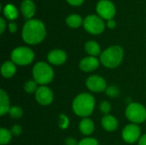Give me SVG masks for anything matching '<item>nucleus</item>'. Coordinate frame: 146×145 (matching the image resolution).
I'll use <instances>...</instances> for the list:
<instances>
[{
	"instance_id": "nucleus-5",
	"label": "nucleus",
	"mask_w": 146,
	"mask_h": 145,
	"mask_svg": "<svg viewBox=\"0 0 146 145\" xmlns=\"http://www.w3.org/2000/svg\"><path fill=\"white\" fill-rule=\"evenodd\" d=\"M11 61L19 66H27L34 60V52L28 47L21 46L14 49L10 54Z\"/></svg>"
},
{
	"instance_id": "nucleus-13",
	"label": "nucleus",
	"mask_w": 146,
	"mask_h": 145,
	"mask_svg": "<svg viewBox=\"0 0 146 145\" xmlns=\"http://www.w3.org/2000/svg\"><path fill=\"white\" fill-rule=\"evenodd\" d=\"M47 60L52 65H62L67 61V54L62 50H52L48 53Z\"/></svg>"
},
{
	"instance_id": "nucleus-25",
	"label": "nucleus",
	"mask_w": 146,
	"mask_h": 145,
	"mask_svg": "<svg viewBox=\"0 0 146 145\" xmlns=\"http://www.w3.org/2000/svg\"><path fill=\"white\" fill-rule=\"evenodd\" d=\"M106 95L110 97L115 98V97H118L120 95V90L117 86L115 85H110L107 87L106 91Z\"/></svg>"
},
{
	"instance_id": "nucleus-2",
	"label": "nucleus",
	"mask_w": 146,
	"mask_h": 145,
	"mask_svg": "<svg viewBox=\"0 0 146 145\" xmlns=\"http://www.w3.org/2000/svg\"><path fill=\"white\" fill-rule=\"evenodd\" d=\"M95 108V98L92 95L84 92L79 94L72 103L74 113L80 116L87 118L90 116Z\"/></svg>"
},
{
	"instance_id": "nucleus-20",
	"label": "nucleus",
	"mask_w": 146,
	"mask_h": 145,
	"mask_svg": "<svg viewBox=\"0 0 146 145\" xmlns=\"http://www.w3.org/2000/svg\"><path fill=\"white\" fill-rule=\"evenodd\" d=\"M66 23L68 26L72 28H77L82 24V18L79 15H70L66 19Z\"/></svg>"
},
{
	"instance_id": "nucleus-30",
	"label": "nucleus",
	"mask_w": 146,
	"mask_h": 145,
	"mask_svg": "<svg viewBox=\"0 0 146 145\" xmlns=\"http://www.w3.org/2000/svg\"><path fill=\"white\" fill-rule=\"evenodd\" d=\"M65 145H78L77 141L74 138H68L65 140Z\"/></svg>"
},
{
	"instance_id": "nucleus-18",
	"label": "nucleus",
	"mask_w": 146,
	"mask_h": 145,
	"mask_svg": "<svg viewBox=\"0 0 146 145\" xmlns=\"http://www.w3.org/2000/svg\"><path fill=\"white\" fill-rule=\"evenodd\" d=\"M21 10L25 18H32L35 13V5L32 0H24L21 5Z\"/></svg>"
},
{
	"instance_id": "nucleus-21",
	"label": "nucleus",
	"mask_w": 146,
	"mask_h": 145,
	"mask_svg": "<svg viewBox=\"0 0 146 145\" xmlns=\"http://www.w3.org/2000/svg\"><path fill=\"white\" fill-rule=\"evenodd\" d=\"M3 14L9 20H15L18 17V11L11 3L6 4V6L3 8Z\"/></svg>"
},
{
	"instance_id": "nucleus-35",
	"label": "nucleus",
	"mask_w": 146,
	"mask_h": 145,
	"mask_svg": "<svg viewBox=\"0 0 146 145\" xmlns=\"http://www.w3.org/2000/svg\"><path fill=\"white\" fill-rule=\"evenodd\" d=\"M107 26H108V27H109V28H111V29H113V28H115V26H116V23H115V21L113 19H111V20L108 21Z\"/></svg>"
},
{
	"instance_id": "nucleus-19",
	"label": "nucleus",
	"mask_w": 146,
	"mask_h": 145,
	"mask_svg": "<svg viewBox=\"0 0 146 145\" xmlns=\"http://www.w3.org/2000/svg\"><path fill=\"white\" fill-rule=\"evenodd\" d=\"M85 50L90 56L96 57L101 55V48L99 44L95 41H88L85 44Z\"/></svg>"
},
{
	"instance_id": "nucleus-26",
	"label": "nucleus",
	"mask_w": 146,
	"mask_h": 145,
	"mask_svg": "<svg viewBox=\"0 0 146 145\" xmlns=\"http://www.w3.org/2000/svg\"><path fill=\"white\" fill-rule=\"evenodd\" d=\"M58 126L62 129H67L69 126V119L66 115L62 114V115H59V117H58Z\"/></svg>"
},
{
	"instance_id": "nucleus-4",
	"label": "nucleus",
	"mask_w": 146,
	"mask_h": 145,
	"mask_svg": "<svg viewBox=\"0 0 146 145\" xmlns=\"http://www.w3.org/2000/svg\"><path fill=\"white\" fill-rule=\"evenodd\" d=\"M33 80L40 85H47L52 82L54 79V70L50 64L44 62H37L32 70Z\"/></svg>"
},
{
	"instance_id": "nucleus-15",
	"label": "nucleus",
	"mask_w": 146,
	"mask_h": 145,
	"mask_svg": "<svg viewBox=\"0 0 146 145\" xmlns=\"http://www.w3.org/2000/svg\"><path fill=\"white\" fill-rule=\"evenodd\" d=\"M79 129L81 134L85 136H89L94 132L95 129L94 122L89 118H83L80 122Z\"/></svg>"
},
{
	"instance_id": "nucleus-6",
	"label": "nucleus",
	"mask_w": 146,
	"mask_h": 145,
	"mask_svg": "<svg viewBox=\"0 0 146 145\" xmlns=\"http://www.w3.org/2000/svg\"><path fill=\"white\" fill-rule=\"evenodd\" d=\"M125 115L127 120L133 124H141L146 121L145 107L139 103H128Z\"/></svg>"
},
{
	"instance_id": "nucleus-29",
	"label": "nucleus",
	"mask_w": 146,
	"mask_h": 145,
	"mask_svg": "<svg viewBox=\"0 0 146 145\" xmlns=\"http://www.w3.org/2000/svg\"><path fill=\"white\" fill-rule=\"evenodd\" d=\"M10 132H11L13 136H19L22 132V128L19 125H15V126H12Z\"/></svg>"
},
{
	"instance_id": "nucleus-33",
	"label": "nucleus",
	"mask_w": 146,
	"mask_h": 145,
	"mask_svg": "<svg viewBox=\"0 0 146 145\" xmlns=\"http://www.w3.org/2000/svg\"><path fill=\"white\" fill-rule=\"evenodd\" d=\"M138 145H146V134H144L140 137L138 141Z\"/></svg>"
},
{
	"instance_id": "nucleus-9",
	"label": "nucleus",
	"mask_w": 146,
	"mask_h": 145,
	"mask_svg": "<svg viewBox=\"0 0 146 145\" xmlns=\"http://www.w3.org/2000/svg\"><path fill=\"white\" fill-rule=\"evenodd\" d=\"M86 85L87 89L95 93L105 91L107 89L106 80L99 75H92L86 79Z\"/></svg>"
},
{
	"instance_id": "nucleus-10",
	"label": "nucleus",
	"mask_w": 146,
	"mask_h": 145,
	"mask_svg": "<svg viewBox=\"0 0 146 145\" xmlns=\"http://www.w3.org/2000/svg\"><path fill=\"white\" fill-rule=\"evenodd\" d=\"M97 12L101 18L110 21L115 15V7L109 0H101L97 4Z\"/></svg>"
},
{
	"instance_id": "nucleus-7",
	"label": "nucleus",
	"mask_w": 146,
	"mask_h": 145,
	"mask_svg": "<svg viewBox=\"0 0 146 145\" xmlns=\"http://www.w3.org/2000/svg\"><path fill=\"white\" fill-rule=\"evenodd\" d=\"M83 26L86 32L91 34H100L104 31L105 25L104 21L98 15H91L83 21Z\"/></svg>"
},
{
	"instance_id": "nucleus-23",
	"label": "nucleus",
	"mask_w": 146,
	"mask_h": 145,
	"mask_svg": "<svg viewBox=\"0 0 146 145\" xmlns=\"http://www.w3.org/2000/svg\"><path fill=\"white\" fill-rule=\"evenodd\" d=\"M8 114L10 115V117L12 119L17 120V119L21 118V116L23 115V110L19 106H11Z\"/></svg>"
},
{
	"instance_id": "nucleus-16",
	"label": "nucleus",
	"mask_w": 146,
	"mask_h": 145,
	"mask_svg": "<svg viewBox=\"0 0 146 145\" xmlns=\"http://www.w3.org/2000/svg\"><path fill=\"white\" fill-rule=\"evenodd\" d=\"M16 73V66L12 61H6L2 64L1 73L3 78L10 79Z\"/></svg>"
},
{
	"instance_id": "nucleus-3",
	"label": "nucleus",
	"mask_w": 146,
	"mask_h": 145,
	"mask_svg": "<svg viewBox=\"0 0 146 145\" xmlns=\"http://www.w3.org/2000/svg\"><path fill=\"white\" fill-rule=\"evenodd\" d=\"M124 56L123 49L119 45L107 48L100 55V62L108 68H115L122 62Z\"/></svg>"
},
{
	"instance_id": "nucleus-24",
	"label": "nucleus",
	"mask_w": 146,
	"mask_h": 145,
	"mask_svg": "<svg viewBox=\"0 0 146 145\" xmlns=\"http://www.w3.org/2000/svg\"><path fill=\"white\" fill-rule=\"evenodd\" d=\"M38 84L35 80L32 79V80H28L25 83L24 85V90L28 94H32V93H35L38 90Z\"/></svg>"
},
{
	"instance_id": "nucleus-27",
	"label": "nucleus",
	"mask_w": 146,
	"mask_h": 145,
	"mask_svg": "<svg viewBox=\"0 0 146 145\" xmlns=\"http://www.w3.org/2000/svg\"><path fill=\"white\" fill-rule=\"evenodd\" d=\"M99 109H100V112L103 113L104 115H110V112L111 110V105L108 101H103L99 104Z\"/></svg>"
},
{
	"instance_id": "nucleus-1",
	"label": "nucleus",
	"mask_w": 146,
	"mask_h": 145,
	"mask_svg": "<svg viewBox=\"0 0 146 145\" xmlns=\"http://www.w3.org/2000/svg\"><path fill=\"white\" fill-rule=\"evenodd\" d=\"M46 35L44 23L39 20L27 21L22 29V38L28 44H38L41 43Z\"/></svg>"
},
{
	"instance_id": "nucleus-14",
	"label": "nucleus",
	"mask_w": 146,
	"mask_h": 145,
	"mask_svg": "<svg viewBox=\"0 0 146 145\" xmlns=\"http://www.w3.org/2000/svg\"><path fill=\"white\" fill-rule=\"evenodd\" d=\"M101 125L106 132H112L117 129L118 121L115 116H113L111 115H106L102 118Z\"/></svg>"
},
{
	"instance_id": "nucleus-32",
	"label": "nucleus",
	"mask_w": 146,
	"mask_h": 145,
	"mask_svg": "<svg viewBox=\"0 0 146 145\" xmlns=\"http://www.w3.org/2000/svg\"><path fill=\"white\" fill-rule=\"evenodd\" d=\"M9 29L10 32L15 33L17 31V26H16V24L15 22H10L9 24Z\"/></svg>"
},
{
	"instance_id": "nucleus-17",
	"label": "nucleus",
	"mask_w": 146,
	"mask_h": 145,
	"mask_svg": "<svg viewBox=\"0 0 146 145\" xmlns=\"http://www.w3.org/2000/svg\"><path fill=\"white\" fill-rule=\"evenodd\" d=\"M10 101L7 92L1 89L0 90V115L3 116L8 114L10 109Z\"/></svg>"
},
{
	"instance_id": "nucleus-8",
	"label": "nucleus",
	"mask_w": 146,
	"mask_h": 145,
	"mask_svg": "<svg viewBox=\"0 0 146 145\" xmlns=\"http://www.w3.org/2000/svg\"><path fill=\"white\" fill-rule=\"evenodd\" d=\"M122 139L127 144H134L141 137V130L137 124H129L124 127L121 132Z\"/></svg>"
},
{
	"instance_id": "nucleus-28",
	"label": "nucleus",
	"mask_w": 146,
	"mask_h": 145,
	"mask_svg": "<svg viewBox=\"0 0 146 145\" xmlns=\"http://www.w3.org/2000/svg\"><path fill=\"white\" fill-rule=\"evenodd\" d=\"M78 145H99L98 141L96 138H85L82 140H80Z\"/></svg>"
},
{
	"instance_id": "nucleus-11",
	"label": "nucleus",
	"mask_w": 146,
	"mask_h": 145,
	"mask_svg": "<svg viewBox=\"0 0 146 145\" xmlns=\"http://www.w3.org/2000/svg\"><path fill=\"white\" fill-rule=\"evenodd\" d=\"M35 99L40 105L48 106L54 100V93L48 86L41 85L35 92Z\"/></svg>"
},
{
	"instance_id": "nucleus-31",
	"label": "nucleus",
	"mask_w": 146,
	"mask_h": 145,
	"mask_svg": "<svg viewBox=\"0 0 146 145\" xmlns=\"http://www.w3.org/2000/svg\"><path fill=\"white\" fill-rule=\"evenodd\" d=\"M67 2L73 6H79V5L82 4L84 0H67Z\"/></svg>"
},
{
	"instance_id": "nucleus-22",
	"label": "nucleus",
	"mask_w": 146,
	"mask_h": 145,
	"mask_svg": "<svg viewBox=\"0 0 146 145\" xmlns=\"http://www.w3.org/2000/svg\"><path fill=\"white\" fill-rule=\"evenodd\" d=\"M12 133L10 130L2 127L0 129V144L1 145H7L12 139Z\"/></svg>"
},
{
	"instance_id": "nucleus-34",
	"label": "nucleus",
	"mask_w": 146,
	"mask_h": 145,
	"mask_svg": "<svg viewBox=\"0 0 146 145\" xmlns=\"http://www.w3.org/2000/svg\"><path fill=\"white\" fill-rule=\"evenodd\" d=\"M0 26H1V30H0V33H3L5 26H6V23L5 21L3 20V18H0Z\"/></svg>"
},
{
	"instance_id": "nucleus-12",
	"label": "nucleus",
	"mask_w": 146,
	"mask_h": 145,
	"mask_svg": "<svg viewBox=\"0 0 146 145\" xmlns=\"http://www.w3.org/2000/svg\"><path fill=\"white\" fill-rule=\"evenodd\" d=\"M99 63H100V60H98L97 57L89 56L80 60L79 63V67L80 70L89 73L98 69L99 67Z\"/></svg>"
}]
</instances>
